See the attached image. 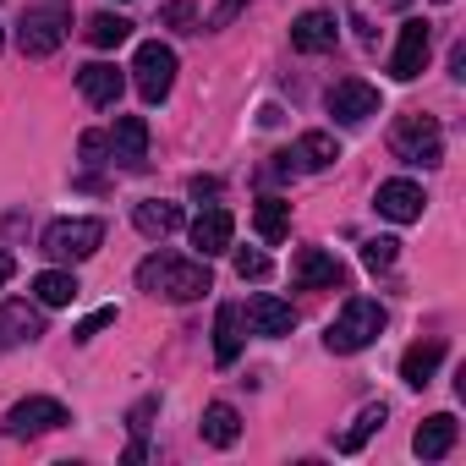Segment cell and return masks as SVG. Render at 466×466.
I'll return each instance as SVG.
<instances>
[{
  "label": "cell",
  "mask_w": 466,
  "mask_h": 466,
  "mask_svg": "<svg viewBox=\"0 0 466 466\" xmlns=\"http://www.w3.org/2000/svg\"><path fill=\"white\" fill-rule=\"evenodd\" d=\"M253 225H258L264 242H280L286 230H291V203H286V198H264L258 214H253Z\"/></svg>",
  "instance_id": "obj_26"
},
{
  "label": "cell",
  "mask_w": 466,
  "mask_h": 466,
  "mask_svg": "<svg viewBox=\"0 0 466 466\" xmlns=\"http://www.w3.org/2000/svg\"><path fill=\"white\" fill-rule=\"evenodd\" d=\"M159 23H165V28H176V34H198V12L187 6V0H170V6L159 12Z\"/></svg>",
  "instance_id": "obj_29"
},
{
  "label": "cell",
  "mask_w": 466,
  "mask_h": 466,
  "mask_svg": "<svg viewBox=\"0 0 466 466\" xmlns=\"http://www.w3.org/2000/svg\"><path fill=\"white\" fill-rule=\"evenodd\" d=\"M132 225L143 230V237H170V230L187 225V214H181V203H159V198H148V203L132 208Z\"/></svg>",
  "instance_id": "obj_21"
},
{
  "label": "cell",
  "mask_w": 466,
  "mask_h": 466,
  "mask_svg": "<svg viewBox=\"0 0 466 466\" xmlns=\"http://www.w3.org/2000/svg\"><path fill=\"white\" fill-rule=\"evenodd\" d=\"M61 422H72V411L61 400H50V395H28V400H17L6 411V433L12 439H39V433H56Z\"/></svg>",
  "instance_id": "obj_7"
},
{
  "label": "cell",
  "mask_w": 466,
  "mask_h": 466,
  "mask_svg": "<svg viewBox=\"0 0 466 466\" xmlns=\"http://www.w3.org/2000/svg\"><path fill=\"white\" fill-rule=\"evenodd\" d=\"M214 192H219L214 176H192V198H214Z\"/></svg>",
  "instance_id": "obj_35"
},
{
  "label": "cell",
  "mask_w": 466,
  "mask_h": 466,
  "mask_svg": "<svg viewBox=\"0 0 466 466\" xmlns=\"http://www.w3.org/2000/svg\"><path fill=\"white\" fill-rule=\"evenodd\" d=\"M237 275H242V280H269L275 264H269L264 253H248V248H242V253H237Z\"/></svg>",
  "instance_id": "obj_30"
},
{
  "label": "cell",
  "mask_w": 466,
  "mask_h": 466,
  "mask_svg": "<svg viewBox=\"0 0 466 466\" xmlns=\"http://www.w3.org/2000/svg\"><path fill=\"white\" fill-rule=\"evenodd\" d=\"M137 286L165 297V302H198L203 291H214L208 280V258H176V253H154L137 264Z\"/></svg>",
  "instance_id": "obj_1"
},
{
  "label": "cell",
  "mask_w": 466,
  "mask_h": 466,
  "mask_svg": "<svg viewBox=\"0 0 466 466\" xmlns=\"http://www.w3.org/2000/svg\"><path fill=\"white\" fill-rule=\"evenodd\" d=\"M66 28H72V12L61 6V0H50V6H34L23 23H17V50L28 61H45L66 45Z\"/></svg>",
  "instance_id": "obj_4"
},
{
  "label": "cell",
  "mask_w": 466,
  "mask_h": 466,
  "mask_svg": "<svg viewBox=\"0 0 466 466\" xmlns=\"http://www.w3.org/2000/svg\"><path fill=\"white\" fill-rule=\"evenodd\" d=\"M428 56H433V28L411 17V23L400 28V45H395V56H390V77H395V83H411V77H422Z\"/></svg>",
  "instance_id": "obj_9"
},
{
  "label": "cell",
  "mask_w": 466,
  "mask_h": 466,
  "mask_svg": "<svg viewBox=\"0 0 466 466\" xmlns=\"http://www.w3.org/2000/svg\"><path fill=\"white\" fill-rule=\"evenodd\" d=\"M132 39V23L127 17H116V12H99V17H88V45H99V50H116V45H127Z\"/></svg>",
  "instance_id": "obj_27"
},
{
  "label": "cell",
  "mask_w": 466,
  "mask_h": 466,
  "mask_svg": "<svg viewBox=\"0 0 466 466\" xmlns=\"http://www.w3.org/2000/svg\"><path fill=\"white\" fill-rule=\"evenodd\" d=\"M154 411H159V395H148V400H137V406H132V433H143Z\"/></svg>",
  "instance_id": "obj_34"
},
{
  "label": "cell",
  "mask_w": 466,
  "mask_h": 466,
  "mask_svg": "<svg viewBox=\"0 0 466 466\" xmlns=\"http://www.w3.org/2000/svg\"><path fill=\"white\" fill-rule=\"evenodd\" d=\"M395 258H400V242H395V237H373V242H362V264H368L373 275L390 269Z\"/></svg>",
  "instance_id": "obj_28"
},
{
  "label": "cell",
  "mask_w": 466,
  "mask_h": 466,
  "mask_svg": "<svg viewBox=\"0 0 466 466\" xmlns=\"http://www.w3.org/2000/svg\"><path fill=\"white\" fill-rule=\"evenodd\" d=\"M77 88H83V99L88 105H116L121 99V88H127V77H121V66H110V61H88L83 72H77Z\"/></svg>",
  "instance_id": "obj_17"
},
{
  "label": "cell",
  "mask_w": 466,
  "mask_h": 466,
  "mask_svg": "<svg viewBox=\"0 0 466 466\" xmlns=\"http://www.w3.org/2000/svg\"><path fill=\"white\" fill-rule=\"evenodd\" d=\"M384 417H390V406H384V400H373V406H362V411H357V422H351V428H346V433H340L335 444H340L346 455H357V450H362V444L373 439V428H384Z\"/></svg>",
  "instance_id": "obj_25"
},
{
  "label": "cell",
  "mask_w": 466,
  "mask_h": 466,
  "mask_svg": "<svg viewBox=\"0 0 466 466\" xmlns=\"http://www.w3.org/2000/svg\"><path fill=\"white\" fill-rule=\"evenodd\" d=\"M242 6H248V0H219V6L208 12V34H214V28H230V23H237V12H242Z\"/></svg>",
  "instance_id": "obj_32"
},
{
  "label": "cell",
  "mask_w": 466,
  "mask_h": 466,
  "mask_svg": "<svg viewBox=\"0 0 466 466\" xmlns=\"http://www.w3.org/2000/svg\"><path fill=\"white\" fill-rule=\"evenodd\" d=\"M45 335V313L34 302H0V346H28Z\"/></svg>",
  "instance_id": "obj_15"
},
{
  "label": "cell",
  "mask_w": 466,
  "mask_h": 466,
  "mask_svg": "<svg viewBox=\"0 0 466 466\" xmlns=\"http://www.w3.org/2000/svg\"><path fill=\"white\" fill-rule=\"evenodd\" d=\"M105 324H116V308H99V313H94V319H83V324H77L72 335H77V340H94V335H99Z\"/></svg>",
  "instance_id": "obj_33"
},
{
  "label": "cell",
  "mask_w": 466,
  "mask_h": 466,
  "mask_svg": "<svg viewBox=\"0 0 466 466\" xmlns=\"http://www.w3.org/2000/svg\"><path fill=\"white\" fill-rule=\"evenodd\" d=\"M291 159H302V170H329V165L340 159V143H335L329 132H302Z\"/></svg>",
  "instance_id": "obj_23"
},
{
  "label": "cell",
  "mask_w": 466,
  "mask_h": 466,
  "mask_svg": "<svg viewBox=\"0 0 466 466\" xmlns=\"http://www.w3.org/2000/svg\"><path fill=\"white\" fill-rule=\"evenodd\" d=\"M242 319L253 324V335H264V340H280V335H291L297 329V308L291 302H280V297H269V291H258L248 308H242Z\"/></svg>",
  "instance_id": "obj_13"
},
{
  "label": "cell",
  "mask_w": 466,
  "mask_h": 466,
  "mask_svg": "<svg viewBox=\"0 0 466 466\" xmlns=\"http://www.w3.org/2000/svg\"><path fill=\"white\" fill-rule=\"evenodd\" d=\"M335 39H340L335 12H302V17L291 23V45H297L302 56H324V50H335Z\"/></svg>",
  "instance_id": "obj_16"
},
{
  "label": "cell",
  "mask_w": 466,
  "mask_h": 466,
  "mask_svg": "<svg viewBox=\"0 0 466 466\" xmlns=\"http://www.w3.org/2000/svg\"><path fill=\"white\" fill-rule=\"evenodd\" d=\"M242 357V308L237 302H225L219 313H214V362H237Z\"/></svg>",
  "instance_id": "obj_20"
},
{
  "label": "cell",
  "mask_w": 466,
  "mask_h": 466,
  "mask_svg": "<svg viewBox=\"0 0 466 466\" xmlns=\"http://www.w3.org/2000/svg\"><path fill=\"white\" fill-rule=\"evenodd\" d=\"M77 148H83V159H88V165H105L110 137H105V132H83V143H77Z\"/></svg>",
  "instance_id": "obj_31"
},
{
  "label": "cell",
  "mask_w": 466,
  "mask_h": 466,
  "mask_svg": "<svg viewBox=\"0 0 466 466\" xmlns=\"http://www.w3.org/2000/svg\"><path fill=\"white\" fill-rule=\"evenodd\" d=\"M390 148H395V159H400V165H422V170H433V165L444 159V132H439V121H433V116L411 110V116H400V121H395Z\"/></svg>",
  "instance_id": "obj_3"
},
{
  "label": "cell",
  "mask_w": 466,
  "mask_h": 466,
  "mask_svg": "<svg viewBox=\"0 0 466 466\" xmlns=\"http://www.w3.org/2000/svg\"><path fill=\"white\" fill-rule=\"evenodd\" d=\"M0 45H6V34H0Z\"/></svg>",
  "instance_id": "obj_38"
},
{
  "label": "cell",
  "mask_w": 466,
  "mask_h": 466,
  "mask_svg": "<svg viewBox=\"0 0 466 466\" xmlns=\"http://www.w3.org/2000/svg\"><path fill=\"white\" fill-rule=\"evenodd\" d=\"M439 362H444V340H417V346L400 357V379H406L411 390H428L433 373H439Z\"/></svg>",
  "instance_id": "obj_19"
},
{
  "label": "cell",
  "mask_w": 466,
  "mask_h": 466,
  "mask_svg": "<svg viewBox=\"0 0 466 466\" xmlns=\"http://www.w3.org/2000/svg\"><path fill=\"white\" fill-rule=\"evenodd\" d=\"M105 248V219H56L45 230V258L56 264H83Z\"/></svg>",
  "instance_id": "obj_5"
},
{
  "label": "cell",
  "mask_w": 466,
  "mask_h": 466,
  "mask_svg": "<svg viewBox=\"0 0 466 466\" xmlns=\"http://www.w3.org/2000/svg\"><path fill=\"white\" fill-rule=\"evenodd\" d=\"M132 83H137V94H143L148 105H165V99H170V88H176V50H170V45H159V39L137 45Z\"/></svg>",
  "instance_id": "obj_6"
},
{
  "label": "cell",
  "mask_w": 466,
  "mask_h": 466,
  "mask_svg": "<svg viewBox=\"0 0 466 466\" xmlns=\"http://www.w3.org/2000/svg\"><path fill=\"white\" fill-rule=\"evenodd\" d=\"M379 6H395V12H406V6H411V0H379Z\"/></svg>",
  "instance_id": "obj_37"
},
{
  "label": "cell",
  "mask_w": 466,
  "mask_h": 466,
  "mask_svg": "<svg viewBox=\"0 0 466 466\" xmlns=\"http://www.w3.org/2000/svg\"><path fill=\"white\" fill-rule=\"evenodd\" d=\"M12 275H17V264H12V253H0V286H6Z\"/></svg>",
  "instance_id": "obj_36"
},
{
  "label": "cell",
  "mask_w": 466,
  "mask_h": 466,
  "mask_svg": "<svg viewBox=\"0 0 466 466\" xmlns=\"http://www.w3.org/2000/svg\"><path fill=\"white\" fill-rule=\"evenodd\" d=\"M291 280H297V291H335V286H346V264L324 248H302L291 264Z\"/></svg>",
  "instance_id": "obj_10"
},
{
  "label": "cell",
  "mask_w": 466,
  "mask_h": 466,
  "mask_svg": "<svg viewBox=\"0 0 466 466\" xmlns=\"http://www.w3.org/2000/svg\"><path fill=\"white\" fill-rule=\"evenodd\" d=\"M77 291H83V286H77V275H66V269H45V275L34 280V297H39V308H66Z\"/></svg>",
  "instance_id": "obj_24"
},
{
  "label": "cell",
  "mask_w": 466,
  "mask_h": 466,
  "mask_svg": "<svg viewBox=\"0 0 466 466\" xmlns=\"http://www.w3.org/2000/svg\"><path fill=\"white\" fill-rule=\"evenodd\" d=\"M105 165H121V170H143L148 165V121L143 116H121L116 132H110V159Z\"/></svg>",
  "instance_id": "obj_12"
},
{
  "label": "cell",
  "mask_w": 466,
  "mask_h": 466,
  "mask_svg": "<svg viewBox=\"0 0 466 466\" xmlns=\"http://www.w3.org/2000/svg\"><path fill=\"white\" fill-rule=\"evenodd\" d=\"M203 439L214 444V450H230L242 439V417H237V406H225V400H214L208 411H203Z\"/></svg>",
  "instance_id": "obj_22"
},
{
  "label": "cell",
  "mask_w": 466,
  "mask_h": 466,
  "mask_svg": "<svg viewBox=\"0 0 466 466\" xmlns=\"http://www.w3.org/2000/svg\"><path fill=\"white\" fill-rule=\"evenodd\" d=\"M230 237H237V219H230V208H219V203L192 219V248H198V258L230 253Z\"/></svg>",
  "instance_id": "obj_14"
},
{
  "label": "cell",
  "mask_w": 466,
  "mask_h": 466,
  "mask_svg": "<svg viewBox=\"0 0 466 466\" xmlns=\"http://www.w3.org/2000/svg\"><path fill=\"white\" fill-rule=\"evenodd\" d=\"M324 105H329V116H335L340 127H362L368 116H379V88L362 83V77H340V83L324 94Z\"/></svg>",
  "instance_id": "obj_8"
},
{
  "label": "cell",
  "mask_w": 466,
  "mask_h": 466,
  "mask_svg": "<svg viewBox=\"0 0 466 466\" xmlns=\"http://www.w3.org/2000/svg\"><path fill=\"white\" fill-rule=\"evenodd\" d=\"M373 208H379L384 219H395V225H411V219H422L428 198H422V187H417V181L395 176V181H379V192H373Z\"/></svg>",
  "instance_id": "obj_11"
},
{
  "label": "cell",
  "mask_w": 466,
  "mask_h": 466,
  "mask_svg": "<svg viewBox=\"0 0 466 466\" xmlns=\"http://www.w3.org/2000/svg\"><path fill=\"white\" fill-rule=\"evenodd\" d=\"M455 433H461V422H455L450 411H439V417H428V422L411 433V450H417L422 461H439V455L455 450Z\"/></svg>",
  "instance_id": "obj_18"
},
{
  "label": "cell",
  "mask_w": 466,
  "mask_h": 466,
  "mask_svg": "<svg viewBox=\"0 0 466 466\" xmlns=\"http://www.w3.org/2000/svg\"><path fill=\"white\" fill-rule=\"evenodd\" d=\"M379 335H384V308H379L373 297H351V302L340 308V319L324 329V346H329L335 357H351V351L373 346Z\"/></svg>",
  "instance_id": "obj_2"
}]
</instances>
